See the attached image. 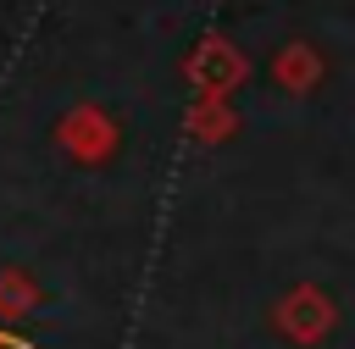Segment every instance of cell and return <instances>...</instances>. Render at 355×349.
<instances>
[{
    "instance_id": "6da1fadb",
    "label": "cell",
    "mask_w": 355,
    "mask_h": 349,
    "mask_svg": "<svg viewBox=\"0 0 355 349\" xmlns=\"http://www.w3.org/2000/svg\"><path fill=\"white\" fill-rule=\"evenodd\" d=\"M205 55H211V61H194L189 72H194V83H205V89L216 94V89H227V83L239 78V55H233L227 44H205Z\"/></svg>"
},
{
    "instance_id": "7a4b0ae2",
    "label": "cell",
    "mask_w": 355,
    "mask_h": 349,
    "mask_svg": "<svg viewBox=\"0 0 355 349\" xmlns=\"http://www.w3.org/2000/svg\"><path fill=\"white\" fill-rule=\"evenodd\" d=\"M0 343H17V338H6V332H0Z\"/></svg>"
}]
</instances>
